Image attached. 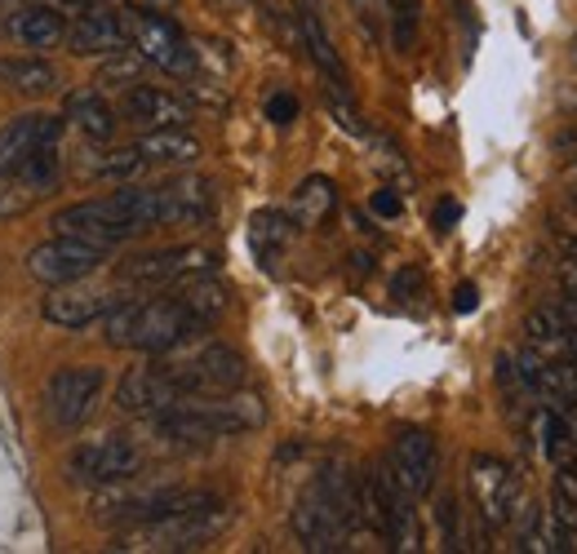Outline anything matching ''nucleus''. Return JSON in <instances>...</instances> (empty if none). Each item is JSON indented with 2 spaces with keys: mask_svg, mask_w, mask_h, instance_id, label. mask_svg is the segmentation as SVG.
Returning <instances> with one entry per match:
<instances>
[{
  "mask_svg": "<svg viewBox=\"0 0 577 554\" xmlns=\"http://www.w3.org/2000/svg\"><path fill=\"white\" fill-rule=\"evenodd\" d=\"M160 369H165V377L173 382V390L182 399L187 395H223V390L244 386V377H249L244 356L231 351V346H223V341H209V346H201V351H191L182 360H169Z\"/></svg>",
  "mask_w": 577,
  "mask_h": 554,
  "instance_id": "obj_2",
  "label": "nucleus"
},
{
  "mask_svg": "<svg viewBox=\"0 0 577 554\" xmlns=\"http://www.w3.org/2000/svg\"><path fill=\"white\" fill-rule=\"evenodd\" d=\"M58 186V143L40 147L36 156L0 169V222L32 214L36 204Z\"/></svg>",
  "mask_w": 577,
  "mask_h": 554,
  "instance_id": "obj_5",
  "label": "nucleus"
},
{
  "mask_svg": "<svg viewBox=\"0 0 577 554\" xmlns=\"http://www.w3.org/2000/svg\"><path fill=\"white\" fill-rule=\"evenodd\" d=\"M0 89L40 98V94L58 89V72H53V62H45V58H0Z\"/></svg>",
  "mask_w": 577,
  "mask_h": 554,
  "instance_id": "obj_23",
  "label": "nucleus"
},
{
  "mask_svg": "<svg viewBox=\"0 0 577 554\" xmlns=\"http://www.w3.org/2000/svg\"><path fill=\"white\" fill-rule=\"evenodd\" d=\"M10 32L32 49H53L62 36H68V23H62V10H53V5H27L10 23Z\"/></svg>",
  "mask_w": 577,
  "mask_h": 554,
  "instance_id": "obj_24",
  "label": "nucleus"
},
{
  "mask_svg": "<svg viewBox=\"0 0 577 554\" xmlns=\"http://www.w3.org/2000/svg\"><path fill=\"white\" fill-rule=\"evenodd\" d=\"M551 515H555L568 532H577V502H568V497H564V493H555V489H551Z\"/></svg>",
  "mask_w": 577,
  "mask_h": 554,
  "instance_id": "obj_34",
  "label": "nucleus"
},
{
  "mask_svg": "<svg viewBox=\"0 0 577 554\" xmlns=\"http://www.w3.org/2000/svg\"><path fill=\"white\" fill-rule=\"evenodd\" d=\"M62 133V120L58 116H45V111H32V116H19L0 129V169H10L27 156H36L40 147H53Z\"/></svg>",
  "mask_w": 577,
  "mask_h": 554,
  "instance_id": "obj_18",
  "label": "nucleus"
},
{
  "mask_svg": "<svg viewBox=\"0 0 577 554\" xmlns=\"http://www.w3.org/2000/svg\"><path fill=\"white\" fill-rule=\"evenodd\" d=\"M573 466H577V457H573Z\"/></svg>",
  "mask_w": 577,
  "mask_h": 554,
  "instance_id": "obj_42",
  "label": "nucleus"
},
{
  "mask_svg": "<svg viewBox=\"0 0 577 554\" xmlns=\"http://www.w3.org/2000/svg\"><path fill=\"white\" fill-rule=\"evenodd\" d=\"M103 0H58V10H76V14H85V10H98Z\"/></svg>",
  "mask_w": 577,
  "mask_h": 554,
  "instance_id": "obj_40",
  "label": "nucleus"
},
{
  "mask_svg": "<svg viewBox=\"0 0 577 554\" xmlns=\"http://www.w3.org/2000/svg\"><path fill=\"white\" fill-rule=\"evenodd\" d=\"M76 483H124L143 470V448L130 435H103L72 453L68 461Z\"/></svg>",
  "mask_w": 577,
  "mask_h": 554,
  "instance_id": "obj_9",
  "label": "nucleus"
},
{
  "mask_svg": "<svg viewBox=\"0 0 577 554\" xmlns=\"http://www.w3.org/2000/svg\"><path fill=\"white\" fill-rule=\"evenodd\" d=\"M182 395L173 390V382L165 377V369H130L116 386V408L120 412H134V418H152V412L178 404Z\"/></svg>",
  "mask_w": 577,
  "mask_h": 554,
  "instance_id": "obj_17",
  "label": "nucleus"
},
{
  "mask_svg": "<svg viewBox=\"0 0 577 554\" xmlns=\"http://www.w3.org/2000/svg\"><path fill=\"white\" fill-rule=\"evenodd\" d=\"M227 523H231V506L218 497V502L196 506V510H173L160 519L130 523L116 537V550H196V545L214 541Z\"/></svg>",
  "mask_w": 577,
  "mask_h": 554,
  "instance_id": "obj_1",
  "label": "nucleus"
},
{
  "mask_svg": "<svg viewBox=\"0 0 577 554\" xmlns=\"http://www.w3.org/2000/svg\"><path fill=\"white\" fill-rule=\"evenodd\" d=\"M249 240H253V253L263 257V266H276V257L285 253V240H289V218H285V214H276V209L253 214Z\"/></svg>",
  "mask_w": 577,
  "mask_h": 554,
  "instance_id": "obj_27",
  "label": "nucleus"
},
{
  "mask_svg": "<svg viewBox=\"0 0 577 554\" xmlns=\"http://www.w3.org/2000/svg\"><path fill=\"white\" fill-rule=\"evenodd\" d=\"M116 306V298L111 293H103V289H72V285H58L49 298H45V306H40V315L53 324V328H89L94 320H103L107 311Z\"/></svg>",
  "mask_w": 577,
  "mask_h": 554,
  "instance_id": "obj_16",
  "label": "nucleus"
},
{
  "mask_svg": "<svg viewBox=\"0 0 577 554\" xmlns=\"http://www.w3.org/2000/svg\"><path fill=\"white\" fill-rule=\"evenodd\" d=\"M458 218H462V209H458L454 200H444L440 209H435V231H454V222H458Z\"/></svg>",
  "mask_w": 577,
  "mask_h": 554,
  "instance_id": "obj_38",
  "label": "nucleus"
},
{
  "mask_svg": "<svg viewBox=\"0 0 577 554\" xmlns=\"http://www.w3.org/2000/svg\"><path fill=\"white\" fill-rule=\"evenodd\" d=\"M476 306H480V289H476V285H458V289H454V311L471 315Z\"/></svg>",
  "mask_w": 577,
  "mask_h": 554,
  "instance_id": "obj_37",
  "label": "nucleus"
},
{
  "mask_svg": "<svg viewBox=\"0 0 577 554\" xmlns=\"http://www.w3.org/2000/svg\"><path fill=\"white\" fill-rule=\"evenodd\" d=\"M555 493H564L568 502H577V466H573V461L555 470Z\"/></svg>",
  "mask_w": 577,
  "mask_h": 554,
  "instance_id": "obj_36",
  "label": "nucleus"
},
{
  "mask_svg": "<svg viewBox=\"0 0 577 554\" xmlns=\"http://www.w3.org/2000/svg\"><path fill=\"white\" fill-rule=\"evenodd\" d=\"M387 470L400 479V489L418 502V497H431L435 489V474H440V448L426 431H400L392 453H387Z\"/></svg>",
  "mask_w": 577,
  "mask_h": 554,
  "instance_id": "obj_11",
  "label": "nucleus"
},
{
  "mask_svg": "<svg viewBox=\"0 0 577 554\" xmlns=\"http://www.w3.org/2000/svg\"><path fill=\"white\" fill-rule=\"evenodd\" d=\"M560 298L577 306V262H573V257L560 266Z\"/></svg>",
  "mask_w": 577,
  "mask_h": 554,
  "instance_id": "obj_35",
  "label": "nucleus"
},
{
  "mask_svg": "<svg viewBox=\"0 0 577 554\" xmlns=\"http://www.w3.org/2000/svg\"><path fill=\"white\" fill-rule=\"evenodd\" d=\"M564 328H568V320H564L560 306H533L529 320H525L529 346H538L546 360H564Z\"/></svg>",
  "mask_w": 577,
  "mask_h": 554,
  "instance_id": "obj_26",
  "label": "nucleus"
},
{
  "mask_svg": "<svg viewBox=\"0 0 577 554\" xmlns=\"http://www.w3.org/2000/svg\"><path fill=\"white\" fill-rule=\"evenodd\" d=\"M173 298H178V302H182L191 315H196L205 328H209V324H214V320L227 311V302H231V293H227V289L214 280V275H196V280H182V289H178Z\"/></svg>",
  "mask_w": 577,
  "mask_h": 554,
  "instance_id": "obj_25",
  "label": "nucleus"
},
{
  "mask_svg": "<svg viewBox=\"0 0 577 554\" xmlns=\"http://www.w3.org/2000/svg\"><path fill=\"white\" fill-rule=\"evenodd\" d=\"M130 45L139 49V58L147 67H160V72H173V76L196 72V49L187 45V36L165 14H134L130 10Z\"/></svg>",
  "mask_w": 577,
  "mask_h": 554,
  "instance_id": "obj_8",
  "label": "nucleus"
},
{
  "mask_svg": "<svg viewBox=\"0 0 577 554\" xmlns=\"http://www.w3.org/2000/svg\"><path fill=\"white\" fill-rule=\"evenodd\" d=\"M520 550L529 554H568L573 550V532L542 506H525V523H520Z\"/></svg>",
  "mask_w": 577,
  "mask_h": 554,
  "instance_id": "obj_21",
  "label": "nucleus"
},
{
  "mask_svg": "<svg viewBox=\"0 0 577 554\" xmlns=\"http://www.w3.org/2000/svg\"><path fill=\"white\" fill-rule=\"evenodd\" d=\"M293 532H298V541H302L306 550H338V545L347 541L351 523H347V519L338 515V506L311 483V489L298 497V506H293Z\"/></svg>",
  "mask_w": 577,
  "mask_h": 554,
  "instance_id": "obj_13",
  "label": "nucleus"
},
{
  "mask_svg": "<svg viewBox=\"0 0 577 554\" xmlns=\"http://www.w3.org/2000/svg\"><path fill=\"white\" fill-rule=\"evenodd\" d=\"M267 120L272 124H293L298 120V98L293 94H272L267 98Z\"/></svg>",
  "mask_w": 577,
  "mask_h": 554,
  "instance_id": "obj_32",
  "label": "nucleus"
},
{
  "mask_svg": "<svg viewBox=\"0 0 577 554\" xmlns=\"http://www.w3.org/2000/svg\"><path fill=\"white\" fill-rule=\"evenodd\" d=\"M218 270V253L209 244H173L160 253H143L134 262L120 266V285L134 289H165V285H182L196 280V275H214Z\"/></svg>",
  "mask_w": 577,
  "mask_h": 554,
  "instance_id": "obj_3",
  "label": "nucleus"
},
{
  "mask_svg": "<svg viewBox=\"0 0 577 554\" xmlns=\"http://www.w3.org/2000/svg\"><path fill=\"white\" fill-rule=\"evenodd\" d=\"M120 116L130 124H143V129H187L191 103L160 89V85H130V94L120 103Z\"/></svg>",
  "mask_w": 577,
  "mask_h": 554,
  "instance_id": "obj_14",
  "label": "nucleus"
},
{
  "mask_svg": "<svg viewBox=\"0 0 577 554\" xmlns=\"http://www.w3.org/2000/svg\"><path fill=\"white\" fill-rule=\"evenodd\" d=\"M471 493H476V506L484 515V523L493 528H506L520 510V474L510 470L502 457H471Z\"/></svg>",
  "mask_w": 577,
  "mask_h": 554,
  "instance_id": "obj_10",
  "label": "nucleus"
},
{
  "mask_svg": "<svg viewBox=\"0 0 577 554\" xmlns=\"http://www.w3.org/2000/svg\"><path fill=\"white\" fill-rule=\"evenodd\" d=\"M564 182H568V191H573V200H577V165L568 169V178H564Z\"/></svg>",
  "mask_w": 577,
  "mask_h": 554,
  "instance_id": "obj_41",
  "label": "nucleus"
},
{
  "mask_svg": "<svg viewBox=\"0 0 577 554\" xmlns=\"http://www.w3.org/2000/svg\"><path fill=\"white\" fill-rule=\"evenodd\" d=\"M139 156L147 165H196L201 160V137L187 129H147L139 137Z\"/></svg>",
  "mask_w": 577,
  "mask_h": 554,
  "instance_id": "obj_20",
  "label": "nucleus"
},
{
  "mask_svg": "<svg viewBox=\"0 0 577 554\" xmlns=\"http://www.w3.org/2000/svg\"><path fill=\"white\" fill-rule=\"evenodd\" d=\"M68 45L81 58H107V53H124L130 49V10H85L72 27H68Z\"/></svg>",
  "mask_w": 577,
  "mask_h": 554,
  "instance_id": "obj_12",
  "label": "nucleus"
},
{
  "mask_svg": "<svg viewBox=\"0 0 577 554\" xmlns=\"http://www.w3.org/2000/svg\"><path fill=\"white\" fill-rule=\"evenodd\" d=\"M62 120H72L89 143H107V137L116 133V111H111V103L98 89H76L68 98V116H62Z\"/></svg>",
  "mask_w": 577,
  "mask_h": 554,
  "instance_id": "obj_22",
  "label": "nucleus"
},
{
  "mask_svg": "<svg viewBox=\"0 0 577 554\" xmlns=\"http://www.w3.org/2000/svg\"><path fill=\"white\" fill-rule=\"evenodd\" d=\"M107 253H111V249H103V244H94V240L58 236V231H53V240H45V244H36V249L27 253V270L36 275L40 285L58 289V285L85 280L89 270H98V262H103Z\"/></svg>",
  "mask_w": 577,
  "mask_h": 554,
  "instance_id": "obj_7",
  "label": "nucleus"
},
{
  "mask_svg": "<svg viewBox=\"0 0 577 554\" xmlns=\"http://www.w3.org/2000/svg\"><path fill=\"white\" fill-rule=\"evenodd\" d=\"M156 195H160V227H191L214 214V182L196 173L156 186Z\"/></svg>",
  "mask_w": 577,
  "mask_h": 554,
  "instance_id": "obj_15",
  "label": "nucleus"
},
{
  "mask_svg": "<svg viewBox=\"0 0 577 554\" xmlns=\"http://www.w3.org/2000/svg\"><path fill=\"white\" fill-rule=\"evenodd\" d=\"M564 360L577 364V320H568V328H564Z\"/></svg>",
  "mask_w": 577,
  "mask_h": 554,
  "instance_id": "obj_39",
  "label": "nucleus"
},
{
  "mask_svg": "<svg viewBox=\"0 0 577 554\" xmlns=\"http://www.w3.org/2000/svg\"><path fill=\"white\" fill-rule=\"evenodd\" d=\"M147 160L139 156V147H124V152H111L107 160H98V173L103 178H134Z\"/></svg>",
  "mask_w": 577,
  "mask_h": 554,
  "instance_id": "obj_29",
  "label": "nucleus"
},
{
  "mask_svg": "<svg viewBox=\"0 0 577 554\" xmlns=\"http://www.w3.org/2000/svg\"><path fill=\"white\" fill-rule=\"evenodd\" d=\"M205 324L191 315L178 298H156V302H139L134 328H130V346L147 356H169L187 337H196Z\"/></svg>",
  "mask_w": 577,
  "mask_h": 554,
  "instance_id": "obj_6",
  "label": "nucleus"
},
{
  "mask_svg": "<svg viewBox=\"0 0 577 554\" xmlns=\"http://www.w3.org/2000/svg\"><path fill=\"white\" fill-rule=\"evenodd\" d=\"M373 214L377 218H400V209H405V204H400V195L396 191H387V186H382V191H373Z\"/></svg>",
  "mask_w": 577,
  "mask_h": 554,
  "instance_id": "obj_33",
  "label": "nucleus"
},
{
  "mask_svg": "<svg viewBox=\"0 0 577 554\" xmlns=\"http://www.w3.org/2000/svg\"><path fill=\"white\" fill-rule=\"evenodd\" d=\"M334 204H338V191H334L329 178H306L293 195V214H298V222L311 227V222H325Z\"/></svg>",
  "mask_w": 577,
  "mask_h": 554,
  "instance_id": "obj_28",
  "label": "nucleus"
},
{
  "mask_svg": "<svg viewBox=\"0 0 577 554\" xmlns=\"http://www.w3.org/2000/svg\"><path fill=\"white\" fill-rule=\"evenodd\" d=\"M143 58H116L111 67H107V72H103V85H139V76H143Z\"/></svg>",
  "mask_w": 577,
  "mask_h": 554,
  "instance_id": "obj_30",
  "label": "nucleus"
},
{
  "mask_svg": "<svg viewBox=\"0 0 577 554\" xmlns=\"http://www.w3.org/2000/svg\"><path fill=\"white\" fill-rule=\"evenodd\" d=\"M422 289H426V275L418 270V266H405L396 280H392V293L400 298V302H413V298H422Z\"/></svg>",
  "mask_w": 577,
  "mask_h": 554,
  "instance_id": "obj_31",
  "label": "nucleus"
},
{
  "mask_svg": "<svg viewBox=\"0 0 577 554\" xmlns=\"http://www.w3.org/2000/svg\"><path fill=\"white\" fill-rule=\"evenodd\" d=\"M107 386V373L98 364H81V369H62L49 377L45 386V408H49V422L58 431H81L94 408H98V395Z\"/></svg>",
  "mask_w": 577,
  "mask_h": 554,
  "instance_id": "obj_4",
  "label": "nucleus"
},
{
  "mask_svg": "<svg viewBox=\"0 0 577 554\" xmlns=\"http://www.w3.org/2000/svg\"><path fill=\"white\" fill-rule=\"evenodd\" d=\"M298 32H302V49H306V58L329 76V85H334L338 94H347V67H342V58H338V49H334L325 23H320L315 5H302V10H298Z\"/></svg>",
  "mask_w": 577,
  "mask_h": 554,
  "instance_id": "obj_19",
  "label": "nucleus"
}]
</instances>
